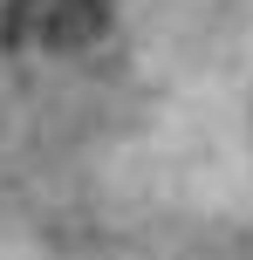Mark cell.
<instances>
[{
  "label": "cell",
  "mask_w": 253,
  "mask_h": 260,
  "mask_svg": "<svg viewBox=\"0 0 253 260\" xmlns=\"http://www.w3.org/2000/svg\"><path fill=\"white\" fill-rule=\"evenodd\" d=\"M117 0H0V48L76 55L110 35Z\"/></svg>",
  "instance_id": "obj_1"
}]
</instances>
